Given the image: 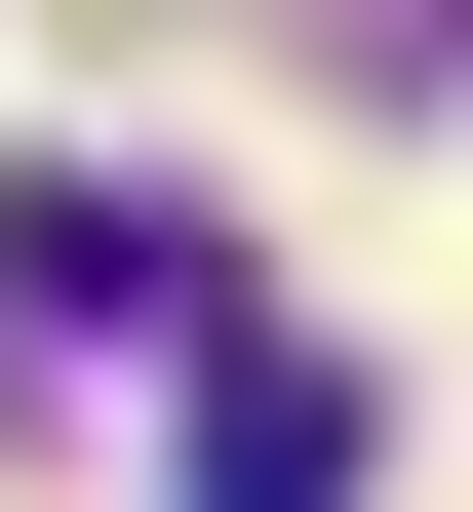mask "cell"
Instances as JSON below:
<instances>
[{
  "label": "cell",
  "instance_id": "6da1fadb",
  "mask_svg": "<svg viewBox=\"0 0 473 512\" xmlns=\"http://www.w3.org/2000/svg\"><path fill=\"white\" fill-rule=\"evenodd\" d=\"M158 473H198V512H355V394H316V355H198V434H158Z\"/></svg>",
  "mask_w": 473,
  "mask_h": 512
}]
</instances>
